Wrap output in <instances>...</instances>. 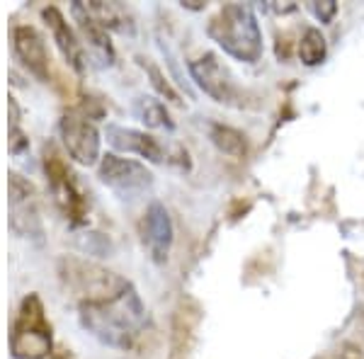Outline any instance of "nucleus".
<instances>
[{"label": "nucleus", "mask_w": 364, "mask_h": 359, "mask_svg": "<svg viewBox=\"0 0 364 359\" xmlns=\"http://www.w3.org/2000/svg\"><path fill=\"white\" fill-rule=\"evenodd\" d=\"M78 318L92 338L114 350H132L139 335L149 328V311L132 282L112 299L80 301Z\"/></svg>", "instance_id": "1"}, {"label": "nucleus", "mask_w": 364, "mask_h": 359, "mask_svg": "<svg viewBox=\"0 0 364 359\" xmlns=\"http://www.w3.org/2000/svg\"><path fill=\"white\" fill-rule=\"evenodd\" d=\"M207 34L231 58L255 63L262 56V29L257 15L245 3H228L211 17Z\"/></svg>", "instance_id": "2"}, {"label": "nucleus", "mask_w": 364, "mask_h": 359, "mask_svg": "<svg viewBox=\"0 0 364 359\" xmlns=\"http://www.w3.org/2000/svg\"><path fill=\"white\" fill-rule=\"evenodd\" d=\"M51 350H54V335L42 299L37 294H27L15 318L10 352L15 359H46Z\"/></svg>", "instance_id": "3"}, {"label": "nucleus", "mask_w": 364, "mask_h": 359, "mask_svg": "<svg viewBox=\"0 0 364 359\" xmlns=\"http://www.w3.org/2000/svg\"><path fill=\"white\" fill-rule=\"evenodd\" d=\"M44 170L46 180H49V190L54 197L58 211L66 216L70 226H83L87 221V202L78 187L73 170L66 166V161L61 158L54 146H44Z\"/></svg>", "instance_id": "4"}, {"label": "nucleus", "mask_w": 364, "mask_h": 359, "mask_svg": "<svg viewBox=\"0 0 364 359\" xmlns=\"http://www.w3.org/2000/svg\"><path fill=\"white\" fill-rule=\"evenodd\" d=\"M58 272L63 282L83 294V301H102V299H112L127 286V279L117 277L109 269H102L92 262L78 260V257H61L58 262Z\"/></svg>", "instance_id": "5"}, {"label": "nucleus", "mask_w": 364, "mask_h": 359, "mask_svg": "<svg viewBox=\"0 0 364 359\" xmlns=\"http://www.w3.org/2000/svg\"><path fill=\"white\" fill-rule=\"evenodd\" d=\"M190 75L204 95H209L214 102L226 105V107H245V90L236 83L233 73L216 54H204L190 61Z\"/></svg>", "instance_id": "6"}, {"label": "nucleus", "mask_w": 364, "mask_h": 359, "mask_svg": "<svg viewBox=\"0 0 364 359\" xmlns=\"http://www.w3.org/2000/svg\"><path fill=\"white\" fill-rule=\"evenodd\" d=\"M100 180L119 194L122 199H134L154 187V173L139 161L107 153L100 161Z\"/></svg>", "instance_id": "7"}, {"label": "nucleus", "mask_w": 364, "mask_h": 359, "mask_svg": "<svg viewBox=\"0 0 364 359\" xmlns=\"http://www.w3.org/2000/svg\"><path fill=\"white\" fill-rule=\"evenodd\" d=\"M58 132H61L63 146H66L68 156L80 166H95L100 158V132L90 122V117L78 109H70L58 122Z\"/></svg>", "instance_id": "8"}, {"label": "nucleus", "mask_w": 364, "mask_h": 359, "mask_svg": "<svg viewBox=\"0 0 364 359\" xmlns=\"http://www.w3.org/2000/svg\"><path fill=\"white\" fill-rule=\"evenodd\" d=\"M34 185L20 173H10V228L22 238L42 240L44 228L34 202Z\"/></svg>", "instance_id": "9"}, {"label": "nucleus", "mask_w": 364, "mask_h": 359, "mask_svg": "<svg viewBox=\"0 0 364 359\" xmlns=\"http://www.w3.org/2000/svg\"><path fill=\"white\" fill-rule=\"evenodd\" d=\"M141 233H144V245L149 250L151 260L156 264H163L168 260L170 248L175 240L173 219H170L166 204L151 202L144 214V223H141Z\"/></svg>", "instance_id": "10"}, {"label": "nucleus", "mask_w": 364, "mask_h": 359, "mask_svg": "<svg viewBox=\"0 0 364 359\" xmlns=\"http://www.w3.org/2000/svg\"><path fill=\"white\" fill-rule=\"evenodd\" d=\"M13 49L17 61L42 83H49V54L44 37L32 25H17L13 29Z\"/></svg>", "instance_id": "11"}, {"label": "nucleus", "mask_w": 364, "mask_h": 359, "mask_svg": "<svg viewBox=\"0 0 364 359\" xmlns=\"http://www.w3.org/2000/svg\"><path fill=\"white\" fill-rule=\"evenodd\" d=\"M105 136H107V144L112 146V149L124 151V153H136V156L146 158V161H151V163H163L168 158V153L163 151L158 139L146 132H139V129L107 124Z\"/></svg>", "instance_id": "12"}, {"label": "nucleus", "mask_w": 364, "mask_h": 359, "mask_svg": "<svg viewBox=\"0 0 364 359\" xmlns=\"http://www.w3.org/2000/svg\"><path fill=\"white\" fill-rule=\"evenodd\" d=\"M70 15L78 22V29L83 34V39L90 46L92 56L97 58L100 66H112L114 63V46L109 42V34L100 22L95 20V15L87 10V3H80V0H73L70 5Z\"/></svg>", "instance_id": "13"}, {"label": "nucleus", "mask_w": 364, "mask_h": 359, "mask_svg": "<svg viewBox=\"0 0 364 359\" xmlns=\"http://www.w3.org/2000/svg\"><path fill=\"white\" fill-rule=\"evenodd\" d=\"M44 22L51 29V37L58 46V51L63 54V58L68 61V66L75 70V73H83L85 70V54H83V44L78 42L75 32L70 29V25L66 22L61 10L56 5H49V8L42 10Z\"/></svg>", "instance_id": "14"}, {"label": "nucleus", "mask_w": 364, "mask_h": 359, "mask_svg": "<svg viewBox=\"0 0 364 359\" xmlns=\"http://www.w3.org/2000/svg\"><path fill=\"white\" fill-rule=\"evenodd\" d=\"M87 10L95 15V20L102 25L105 29H114V32L122 34H134V22L132 15L124 10L122 3H105V0H90L87 3Z\"/></svg>", "instance_id": "15"}, {"label": "nucleus", "mask_w": 364, "mask_h": 359, "mask_svg": "<svg viewBox=\"0 0 364 359\" xmlns=\"http://www.w3.org/2000/svg\"><path fill=\"white\" fill-rule=\"evenodd\" d=\"M209 139L211 144L216 146L221 153L231 158H243L248 153V136L238 129L228 127V124H219V122H211L209 124Z\"/></svg>", "instance_id": "16"}, {"label": "nucleus", "mask_w": 364, "mask_h": 359, "mask_svg": "<svg viewBox=\"0 0 364 359\" xmlns=\"http://www.w3.org/2000/svg\"><path fill=\"white\" fill-rule=\"evenodd\" d=\"M134 114H136L149 129H168V132H173L175 129L166 105H163L161 100L151 97V95L136 97V102H134Z\"/></svg>", "instance_id": "17"}, {"label": "nucleus", "mask_w": 364, "mask_h": 359, "mask_svg": "<svg viewBox=\"0 0 364 359\" xmlns=\"http://www.w3.org/2000/svg\"><path fill=\"white\" fill-rule=\"evenodd\" d=\"M328 56V42L321 34V29L309 27L304 32L301 42H299V58H301L304 66H318V63L326 61Z\"/></svg>", "instance_id": "18"}, {"label": "nucleus", "mask_w": 364, "mask_h": 359, "mask_svg": "<svg viewBox=\"0 0 364 359\" xmlns=\"http://www.w3.org/2000/svg\"><path fill=\"white\" fill-rule=\"evenodd\" d=\"M139 66L146 70V75L151 78V85L156 87L158 95H163V97L170 100V102H175V105H182L178 90H175V87L170 85V80L166 78V73H163V70L158 68L156 63L151 61V58H139Z\"/></svg>", "instance_id": "19"}, {"label": "nucleus", "mask_w": 364, "mask_h": 359, "mask_svg": "<svg viewBox=\"0 0 364 359\" xmlns=\"http://www.w3.org/2000/svg\"><path fill=\"white\" fill-rule=\"evenodd\" d=\"M309 10L318 17L323 25H328V22H331L338 13V3L336 0H321V3L316 0V3H309Z\"/></svg>", "instance_id": "20"}, {"label": "nucleus", "mask_w": 364, "mask_h": 359, "mask_svg": "<svg viewBox=\"0 0 364 359\" xmlns=\"http://www.w3.org/2000/svg\"><path fill=\"white\" fill-rule=\"evenodd\" d=\"M83 248L92 255H107L109 252V240L102 233H87V238L83 240Z\"/></svg>", "instance_id": "21"}, {"label": "nucleus", "mask_w": 364, "mask_h": 359, "mask_svg": "<svg viewBox=\"0 0 364 359\" xmlns=\"http://www.w3.org/2000/svg\"><path fill=\"white\" fill-rule=\"evenodd\" d=\"M204 5H207V3H195V0H192V3H182V8H190V10H204Z\"/></svg>", "instance_id": "22"}, {"label": "nucleus", "mask_w": 364, "mask_h": 359, "mask_svg": "<svg viewBox=\"0 0 364 359\" xmlns=\"http://www.w3.org/2000/svg\"><path fill=\"white\" fill-rule=\"evenodd\" d=\"M68 352H70V350H61V355H58V357H54V359H70V355H68Z\"/></svg>", "instance_id": "23"}]
</instances>
